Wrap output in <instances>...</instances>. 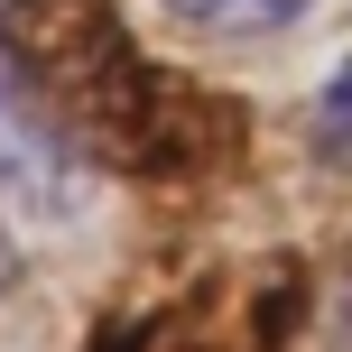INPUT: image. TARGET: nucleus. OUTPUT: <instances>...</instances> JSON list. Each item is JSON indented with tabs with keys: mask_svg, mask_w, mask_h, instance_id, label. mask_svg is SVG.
I'll list each match as a JSON object with an SVG mask.
<instances>
[{
	"mask_svg": "<svg viewBox=\"0 0 352 352\" xmlns=\"http://www.w3.org/2000/svg\"><path fill=\"white\" fill-rule=\"evenodd\" d=\"M0 204L28 223H74L84 213V158L56 130V111L37 102V84L19 74V56L0 47Z\"/></svg>",
	"mask_w": 352,
	"mask_h": 352,
	"instance_id": "nucleus-1",
	"label": "nucleus"
},
{
	"mask_svg": "<svg viewBox=\"0 0 352 352\" xmlns=\"http://www.w3.org/2000/svg\"><path fill=\"white\" fill-rule=\"evenodd\" d=\"M176 19H186L195 37H269L287 28V19H306L316 0H167Z\"/></svg>",
	"mask_w": 352,
	"mask_h": 352,
	"instance_id": "nucleus-2",
	"label": "nucleus"
},
{
	"mask_svg": "<svg viewBox=\"0 0 352 352\" xmlns=\"http://www.w3.org/2000/svg\"><path fill=\"white\" fill-rule=\"evenodd\" d=\"M306 140H316L324 167H352V56L316 84V111H306Z\"/></svg>",
	"mask_w": 352,
	"mask_h": 352,
	"instance_id": "nucleus-3",
	"label": "nucleus"
},
{
	"mask_svg": "<svg viewBox=\"0 0 352 352\" xmlns=\"http://www.w3.org/2000/svg\"><path fill=\"white\" fill-rule=\"evenodd\" d=\"M111 352H213V334H195V343H186V324H140V334L111 343Z\"/></svg>",
	"mask_w": 352,
	"mask_h": 352,
	"instance_id": "nucleus-4",
	"label": "nucleus"
},
{
	"mask_svg": "<svg viewBox=\"0 0 352 352\" xmlns=\"http://www.w3.org/2000/svg\"><path fill=\"white\" fill-rule=\"evenodd\" d=\"M19 278V241H10V223H0V287Z\"/></svg>",
	"mask_w": 352,
	"mask_h": 352,
	"instance_id": "nucleus-5",
	"label": "nucleus"
}]
</instances>
